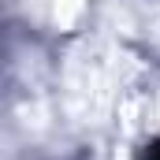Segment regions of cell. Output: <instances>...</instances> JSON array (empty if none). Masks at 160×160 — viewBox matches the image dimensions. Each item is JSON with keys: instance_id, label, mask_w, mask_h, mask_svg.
<instances>
[{"instance_id": "cell-1", "label": "cell", "mask_w": 160, "mask_h": 160, "mask_svg": "<svg viewBox=\"0 0 160 160\" xmlns=\"http://www.w3.org/2000/svg\"><path fill=\"white\" fill-rule=\"evenodd\" d=\"M153 160H160V145H157V153H153Z\"/></svg>"}]
</instances>
